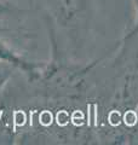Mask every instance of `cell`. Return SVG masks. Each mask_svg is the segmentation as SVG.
Instances as JSON below:
<instances>
[{"mask_svg":"<svg viewBox=\"0 0 138 145\" xmlns=\"http://www.w3.org/2000/svg\"><path fill=\"white\" fill-rule=\"evenodd\" d=\"M91 64L97 145H138V34Z\"/></svg>","mask_w":138,"mask_h":145,"instance_id":"1","label":"cell"},{"mask_svg":"<svg viewBox=\"0 0 138 145\" xmlns=\"http://www.w3.org/2000/svg\"><path fill=\"white\" fill-rule=\"evenodd\" d=\"M49 36L50 57L82 62L93 41L97 0H38Z\"/></svg>","mask_w":138,"mask_h":145,"instance_id":"2","label":"cell"},{"mask_svg":"<svg viewBox=\"0 0 138 145\" xmlns=\"http://www.w3.org/2000/svg\"><path fill=\"white\" fill-rule=\"evenodd\" d=\"M28 24V11L15 3L0 0V38L5 39L27 56H29L34 39Z\"/></svg>","mask_w":138,"mask_h":145,"instance_id":"3","label":"cell"},{"mask_svg":"<svg viewBox=\"0 0 138 145\" xmlns=\"http://www.w3.org/2000/svg\"><path fill=\"white\" fill-rule=\"evenodd\" d=\"M18 69H16L15 67L0 62V93H1L4 87L6 86V84L10 81L12 76L15 75V72Z\"/></svg>","mask_w":138,"mask_h":145,"instance_id":"4","label":"cell"},{"mask_svg":"<svg viewBox=\"0 0 138 145\" xmlns=\"http://www.w3.org/2000/svg\"><path fill=\"white\" fill-rule=\"evenodd\" d=\"M131 4L133 6V10H135V21H133L132 27L125 33V35L128 36L138 34V0H131Z\"/></svg>","mask_w":138,"mask_h":145,"instance_id":"5","label":"cell"}]
</instances>
